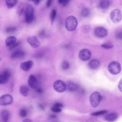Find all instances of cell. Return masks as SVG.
I'll use <instances>...</instances> for the list:
<instances>
[{"mask_svg": "<svg viewBox=\"0 0 122 122\" xmlns=\"http://www.w3.org/2000/svg\"><path fill=\"white\" fill-rule=\"evenodd\" d=\"M91 55L92 53L91 51L87 49L81 50L79 54L80 59L83 61H86L89 60L91 57Z\"/></svg>", "mask_w": 122, "mask_h": 122, "instance_id": "cell-8", "label": "cell"}, {"mask_svg": "<svg viewBox=\"0 0 122 122\" xmlns=\"http://www.w3.org/2000/svg\"><path fill=\"white\" fill-rule=\"evenodd\" d=\"M67 88L69 91L73 92L77 90L78 86L76 83H75L74 82H70L68 83V84L67 85Z\"/></svg>", "mask_w": 122, "mask_h": 122, "instance_id": "cell-19", "label": "cell"}, {"mask_svg": "<svg viewBox=\"0 0 122 122\" xmlns=\"http://www.w3.org/2000/svg\"><path fill=\"white\" fill-rule=\"evenodd\" d=\"M89 99L92 106L93 107H96L100 103L102 100V97L99 92H94L91 94Z\"/></svg>", "mask_w": 122, "mask_h": 122, "instance_id": "cell-3", "label": "cell"}, {"mask_svg": "<svg viewBox=\"0 0 122 122\" xmlns=\"http://www.w3.org/2000/svg\"><path fill=\"white\" fill-rule=\"evenodd\" d=\"M115 36L116 38L120 40H122V30H117L116 32Z\"/></svg>", "mask_w": 122, "mask_h": 122, "instance_id": "cell-31", "label": "cell"}, {"mask_svg": "<svg viewBox=\"0 0 122 122\" xmlns=\"http://www.w3.org/2000/svg\"><path fill=\"white\" fill-rule=\"evenodd\" d=\"M13 102L12 96L9 94H4L0 97V105L5 106L11 104Z\"/></svg>", "mask_w": 122, "mask_h": 122, "instance_id": "cell-7", "label": "cell"}, {"mask_svg": "<svg viewBox=\"0 0 122 122\" xmlns=\"http://www.w3.org/2000/svg\"><path fill=\"white\" fill-rule=\"evenodd\" d=\"M51 111L54 112H56V113H58V112H60L61 111V108H60V107H57L56 106H54L53 105L51 108Z\"/></svg>", "mask_w": 122, "mask_h": 122, "instance_id": "cell-30", "label": "cell"}, {"mask_svg": "<svg viewBox=\"0 0 122 122\" xmlns=\"http://www.w3.org/2000/svg\"><path fill=\"white\" fill-rule=\"evenodd\" d=\"M86 122H101L99 120L96 119V118H90L88 119L86 121Z\"/></svg>", "mask_w": 122, "mask_h": 122, "instance_id": "cell-35", "label": "cell"}, {"mask_svg": "<svg viewBox=\"0 0 122 122\" xmlns=\"http://www.w3.org/2000/svg\"><path fill=\"white\" fill-rule=\"evenodd\" d=\"M17 42V39L14 36H10L8 37L5 41L6 46L8 47L11 48Z\"/></svg>", "mask_w": 122, "mask_h": 122, "instance_id": "cell-13", "label": "cell"}, {"mask_svg": "<svg viewBox=\"0 0 122 122\" xmlns=\"http://www.w3.org/2000/svg\"><path fill=\"white\" fill-rule=\"evenodd\" d=\"M27 41L29 44L33 48H38L41 45L40 41L36 36H32L28 37L27 38Z\"/></svg>", "mask_w": 122, "mask_h": 122, "instance_id": "cell-10", "label": "cell"}, {"mask_svg": "<svg viewBox=\"0 0 122 122\" xmlns=\"http://www.w3.org/2000/svg\"><path fill=\"white\" fill-rule=\"evenodd\" d=\"M122 14L121 11L118 9L113 10L110 14V18L114 23H118L121 20Z\"/></svg>", "mask_w": 122, "mask_h": 122, "instance_id": "cell-6", "label": "cell"}, {"mask_svg": "<svg viewBox=\"0 0 122 122\" xmlns=\"http://www.w3.org/2000/svg\"><path fill=\"white\" fill-rule=\"evenodd\" d=\"M27 115V111L24 109H21L20 111V115L21 117H25Z\"/></svg>", "mask_w": 122, "mask_h": 122, "instance_id": "cell-29", "label": "cell"}, {"mask_svg": "<svg viewBox=\"0 0 122 122\" xmlns=\"http://www.w3.org/2000/svg\"><path fill=\"white\" fill-rule=\"evenodd\" d=\"M118 88L119 90L122 92V78L118 84Z\"/></svg>", "mask_w": 122, "mask_h": 122, "instance_id": "cell-37", "label": "cell"}, {"mask_svg": "<svg viewBox=\"0 0 122 122\" xmlns=\"http://www.w3.org/2000/svg\"><path fill=\"white\" fill-rule=\"evenodd\" d=\"M25 15L26 22L28 23L32 22L34 18V14L33 8L30 5L28 4L26 6Z\"/></svg>", "mask_w": 122, "mask_h": 122, "instance_id": "cell-4", "label": "cell"}, {"mask_svg": "<svg viewBox=\"0 0 122 122\" xmlns=\"http://www.w3.org/2000/svg\"><path fill=\"white\" fill-rule=\"evenodd\" d=\"M95 35L99 38H103L107 36L108 31L104 27H98L94 30Z\"/></svg>", "mask_w": 122, "mask_h": 122, "instance_id": "cell-9", "label": "cell"}, {"mask_svg": "<svg viewBox=\"0 0 122 122\" xmlns=\"http://www.w3.org/2000/svg\"><path fill=\"white\" fill-rule=\"evenodd\" d=\"M107 112V111L106 110H102V111H100L96 112H94L91 114L92 115V116H98L100 115H102L103 114L106 113Z\"/></svg>", "mask_w": 122, "mask_h": 122, "instance_id": "cell-27", "label": "cell"}, {"mask_svg": "<svg viewBox=\"0 0 122 122\" xmlns=\"http://www.w3.org/2000/svg\"><path fill=\"white\" fill-rule=\"evenodd\" d=\"M108 70L112 74L116 75L120 72L121 71V65L119 62L113 61L108 64Z\"/></svg>", "mask_w": 122, "mask_h": 122, "instance_id": "cell-2", "label": "cell"}, {"mask_svg": "<svg viewBox=\"0 0 122 122\" xmlns=\"http://www.w3.org/2000/svg\"><path fill=\"white\" fill-rule=\"evenodd\" d=\"M33 61L31 60L27 61L22 62L20 65V68L23 71H27L31 68V67L33 66Z\"/></svg>", "mask_w": 122, "mask_h": 122, "instance_id": "cell-11", "label": "cell"}, {"mask_svg": "<svg viewBox=\"0 0 122 122\" xmlns=\"http://www.w3.org/2000/svg\"><path fill=\"white\" fill-rule=\"evenodd\" d=\"M53 88L58 92H65L67 88L66 83L60 80H56L53 83Z\"/></svg>", "mask_w": 122, "mask_h": 122, "instance_id": "cell-5", "label": "cell"}, {"mask_svg": "<svg viewBox=\"0 0 122 122\" xmlns=\"http://www.w3.org/2000/svg\"><path fill=\"white\" fill-rule=\"evenodd\" d=\"M6 4L9 9L13 8L17 3V0H5Z\"/></svg>", "mask_w": 122, "mask_h": 122, "instance_id": "cell-22", "label": "cell"}, {"mask_svg": "<svg viewBox=\"0 0 122 122\" xmlns=\"http://www.w3.org/2000/svg\"><path fill=\"white\" fill-rule=\"evenodd\" d=\"M10 114V112L7 110H3L1 112V116L3 122H8Z\"/></svg>", "mask_w": 122, "mask_h": 122, "instance_id": "cell-17", "label": "cell"}, {"mask_svg": "<svg viewBox=\"0 0 122 122\" xmlns=\"http://www.w3.org/2000/svg\"><path fill=\"white\" fill-rule=\"evenodd\" d=\"M78 24L76 18L73 16H70L67 18L65 22V25L66 29L70 31L74 30Z\"/></svg>", "mask_w": 122, "mask_h": 122, "instance_id": "cell-1", "label": "cell"}, {"mask_svg": "<svg viewBox=\"0 0 122 122\" xmlns=\"http://www.w3.org/2000/svg\"><path fill=\"white\" fill-rule=\"evenodd\" d=\"M61 68L64 70H68L70 67V64L67 61H64L61 63Z\"/></svg>", "mask_w": 122, "mask_h": 122, "instance_id": "cell-26", "label": "cell"}, {"mask_svg": "<svg viewBox=\"0 0 122 122\" xmlns=\"http://www.w3.org/2000/svg\"><path fill=\"white\" fill-rule=\"evenodd\" d=\"M4 75H5L6 76H7V77H8L9 78L10 76V72L9 70H5L4 72L3 73Z\"/></svg>", "mask_w": 122, "mask_h": 122, "instance_id": "cell-38", "label": "cell"}, {"mask_svg": "<svg viewBox=\"0 0 122 122\" xmlns=\"http://www.w3.org/2000/svg\"><path fill=\"white\" fill-rule=\"evenodd\" d=\"M35 90H36V91L38 93H41L42 92V88H41V87L37 86V87H36V88L35 89Z\"/></svg>", "mask_w": 122, "mask_h": 122, "instance_id": "cell-36", "label": "cell"}, {"mask_svg": "<svg viewBox=\"0 0 122 122\" xmlns=\"http://www.w3.org/2000/svg\"><path fill=\"white\" fill-rule=\"evenodd\" d=\"M90 30H91L90 27L87 25H83L82 27V31H83L85 33L89 32L90 31Z\"/></svg>", "mask_w": 122, "mask_h": 122, "instance_id": "cell-32", "label": "cell"}, {"mask_svg": "<svg viewBox=\"0 0 122 122\" xmlns=\"http://www.w3.org/2000/svg\"></svg>", "mask_w": 122, "mask_h": 122, "instance_id": "cell-44", "label": "cell"}, {"mask_svg": "<svg viewBox=\"0 0 122 122\" xmlns=\"http://www.w3.org/2000/svg\"><path fill=\"white\" fill-rule=\"evenodd\" d=\"M54 106H57V107H60V108H62V107H63V105H62L61 103H60V102H57V103H55V104H54Z\"/></svg>", "mask_w": 122, "mask_h": 122, "instance_id": "cell-40", "label": "cell"}, {"mask_svg": "<svg viewBox=\"0 0 122 122\" xmlns=\"http://www.w3.org/2000/svg\"><path fill=\"white\" fill-rule=\"evenodd\" d=\"M101 46L105 49H111L113 47V45L110 42H107V43L102 44L101 45Z\"/></svg>", "mask_w": 122, "mask_h": 122, "instance_id": "cell-28", "label": "cell"}, {"mask_svg": "<svg viewBox=\"0 0 122 122\" xmlns=\"http://www.w3.org/2000/svg\"><path fill=\"white\" fill-rule=\"evenodd\" d=\"M118 118L117 114L115 112H112L105 116V120L109 122H113L116 120Z\"/></svg>", "mask_w": 122, "mask_h": 122, "instance_id": "cell-16", "label": "cell"}, {"mask_svg": "<svg viewBox=\"0 0 122 122\" xmlns=\"http://www.w3.org/2000/svg\"><path fill=\"white\" fill-rule=\"evenodd\" d=\"M56 15V10L55 9H53L51 13V15H50V18H51V23H52L55 20V17Z\"/></svg>", "mask_w": 122, "mask_h": 122, "instance_id": "cell-25", "label": "cell"}, {"mask_svg": "<svg viewBox=\"0 0 122 122\" xmlns=\"http://www.w3.org/2000/svg\"><path fill=\"white\" fill-rule=\"evenodd\" d=\"M27 0L28 1H33L34 2V3L36 5H38V4L39 3L40 1V0Z\"/></svg>", "mask_w": 122, "mask_h": 122, "instance_id": "cell-39", "label": "cell"}, {"mask_svg": "<svg viewBox=\"0 0 122 122\" xmlns=\"http://www.w3.org/2000/svg\"><path fill=\"white\" fill-rule=\"evenodd\" d=\"M16 30V28L15 27H10L6 28V31L7 32H12L15 31Z\"/></svg>", "mask_w": 122, "mask_h": 122, "instance_id": "cell-33", "label": "cell"}, {"mask_svg": "<svg viewBox=\"0 0 122 122\" xmlns=\"http://www.w3.org/2000/svg\"><path fill=\"white\" fill-rule=\"evenodd\" d=\"M88 65L91 69H96L99 67L100 65V61L98 59H92L89 61Z\"/></svg>", "mask_w": 122, "mask_h": 122, "instance_id": "cell-14", "label": "cell"}, {"mask_svg": "<svg viewBox=\"0 0 122 122\" xmlns=\"http://www.w3.org/2000/svg\"><path fill=\"white\" fill-rule=\"evenodd\" d=\"M22 122H33L32 121V120H31L30 119H24V120H23L22 121Z\"/></svg>", "mask_w": 122, "mask_h": 122, "instance_id": "cell-43", "label": "cell"}, {"mask_svg": "<svg viewBox=\"0 0 122 122\" xmlns=\"http://www.w3.org/2000/svg\"><path fill=\"white\" fill-rule=\"evenodd\" d=\"M9 77L2 74V75H0V84H4L6 83L8 81Z\"/></svg>", "mask_w": 122, "mask_h": 122, "instance_id": "cell-23", "label": "cell"}, {"mask_svg": "<svg viewBox=\"0 0 122 122\" xmlns=\"http://www.w3.org/2000/svg\"><path fill=\"white\" fill-rule=\"evenodd\" d=\"M110 4V0H100V6L102 9H107Z\"/></svg>", "mask_w": 122, "mask_h": 122, "instance_id": "cell-21", "label": "cell"}, {"mask_svg": "<svg viewBox=\"0 0 122 122\" xmlns=\"http://www.w3.org/2000/svg\"><path fill=\"white\" fill-rule=\"evenodd\" d=\"M25 8L26 7L23 3H20L17 9V13L18 16H21L23 14L24 11H25Z\"/></svg>", "mask_w": 122, "mask_h": 122, "instance_id": "cell-20", "label": "cell"}, {"mask_svg": "<svg viewBox=\"0 0 122 122\" xmlns=\"http://www.w3.org/2000/svg\"><path fill=\"white\" fill-rule=\"evenodd\" d=\"M29 89L26 85H21L20 87V92L23 96L26 97L29 93Z\"/></svg>", "mask_w": 122, "mask_h": 122, "instance_id": "cell-18", "label": "cell"}, {"mask_svg": "<svg viewBox=\"0 0 122 122\" xmlns=\"http://www.w3.org/2000/svg\"><path fill=\"white\" fill-rule=\"evenodd\" d=\"M51 1H52V0H47V3H46L47 7H50L51 6Z\"/></svg>", "mask_w": 122, "mask_h": 122, "instance_id": "cell-42", "label": "cell"}, {"mask_svg": "<svg viewBox=\"0 0 122 122\" xmlns=\"http://www.w3.org/2000/svg\"><path fill=\"white\" fill-rule=\"evenodd\" d=\"M28 83L30 87L33 89H35L38 86L37 80L36 77L33 75H30L28 80Z\"/></svg>", "mask_w": 122, "mask_h": 122, "instance_id": "cell-12", "label": "cell"}, {"mask_svg": "<svg viewBox=\"0 0 122 122\" xmlns=\"http://www.w3.org/2000/svg\"><path fill=\"white\" fill-rule=\"evenodd\" d=\"M70 0H58V2L62 6L66 5Z\"/></svg>", "mask_w": 122, "mask_h": 122, "instance_id": "cell-34", "label": "cell"}, {"mask_svg": "<svg viewBox=\"0 0 122 122\" xmlns=\"http://www.w3.org/2000/svg\"><path fill=\"white\" fill-rule=\"evenodd\" d=\"M43 53H41V52H39V53H38L36 55V57H37V58H41V57H42L43 56Z\"/></svg>", "mask_w": 122, "mask_h": 122, "instance_id": "cell-41", "label": "cell"}, {"mask_svg": "<svg viewBox=\"0 0 122 122\" xmlns=\"http://www.w3.org/2000/svg\"><path fill=\"white\" fill-rule=\"evenodd\" d=\"M25 55L24 51H17L13 52L11 55V58L12 59H19L22 58Z\"/></svg>", "mask_w": 122, "mask_h": 122, "instance_id": "cell-15", "label": "cell"}, {"mask_svg": "<svg viewBox=\"0 0 122 122\" xmlns=\"http://www.w3.org/2000/svg\"><path fill=\"white\" fill-rule=\"evenodd\" d=\"M89 14H90V11L89 9L86 8H83L81 11V15L84 17H87L88 16H89Z\"/></svg>", "mask_w": 122, "mask_h": 122, "instance_id": "cell-24", "label": "cell"}]
</instances>
